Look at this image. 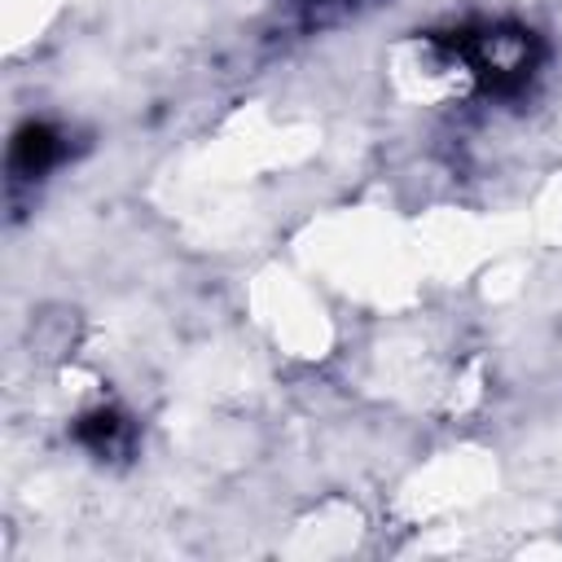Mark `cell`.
<instances>
[{
  "mask_svg": "<svg viewBox=\"0 0 562 562\" xmlns=\"http://www.w3.org/2000/svg\"><path fill=\"white\" fill-rule=\"evenodd\" d=\"M435 48L448 66L470 75V83L492 101H518L531 92L544 66V44L536 31L514 22H479L448 35H435Z\"/></svg>",
  "mask_w": 562,
  "mask_h": 562,
  "instance_id": "obj_1",
  "label": "cell"
},
{
  "mask_svg": "<svg viewBox=\"0 0 562 562\" xmlns=\"http://www.w3.org/2000/svg\"><path fill=\"white\" fill-rule=\"evenodd\" d=\"M66 154V136L53 127V123H22L13 132V145H9V176L13 184H26V180H44Z\"/></svg>",
  "mask_w": 562,
  "mask_h": 562,
  "instance_id": "obj_2",
  "label": "cell"
},
{
  "mask_svg": "<svg viewBox=\"0 0 562 562\" xmlns=\"http://www.w3.org/2000/svg\"><path fill=\"white\" fill-rule=\"evenodd\" d=\"M75 439H79L92 457L114 461V457H127V452H132V443H136V426H132L123 413H114V408H92V413L79 417Z\"/></svg>",
  "mask_w": 562,
  "mask_h": 562,
  "instance_id": "obj_3",
  "label": "cell"
},
{
  "mask_svg": "<svg viewBox=\"0 0 562 562\" xmlns=\"http://www.w3.org/2000/svg\"><path fill=\"white\" fill-rule=\"evenodd\" d=\"M312 9H347V4H356V0H307Z\"/></svg>",
  "mask_w": 562,
  "mask_h": 562,
  "instance_id": "obj_4",
  "label": "cell"
}]
</instances>
